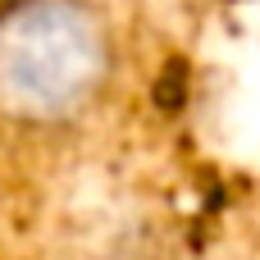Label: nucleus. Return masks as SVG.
Returning a JSON list of instances; mask_svg holds the SVG:
<instances>
[{
  "mask_svg": "<svg viewBox=\"0 0 260 260\" xmlns=\"http://www.w3.org/2000/svg\"><path fill=\"white\" fill-rule=\"evenodd\" d=\"M114 73V27L91 0H14L0 9V123L82 119Z\"/></svg>",
  "mask_w": 260,
  "mask_h": 260,
  "instance_id": "obj_1",
  "label": "nucleus"
}]
</instances>
